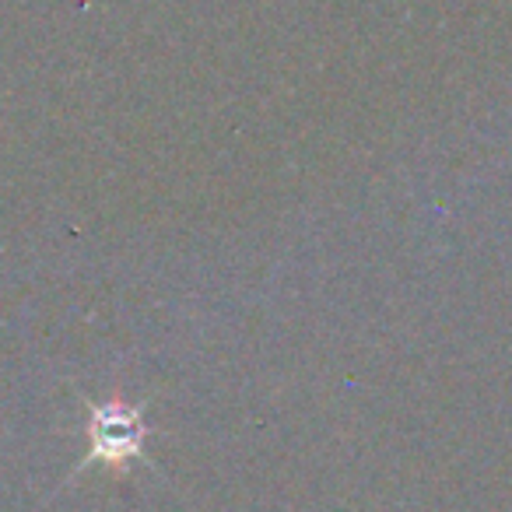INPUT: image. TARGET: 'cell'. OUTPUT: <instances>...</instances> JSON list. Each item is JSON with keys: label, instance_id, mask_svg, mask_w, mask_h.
I'll list each match as a JSON object with an SVG mask.
<instances>
[{"label": "cell", "instance_id": "1", "mask_svg": "<svg viewBox=\"0 0 512 512\" xmlns=\"http://www.w3.org/2000/svg\"><path fill=\"white\" fill-rule=\"evenodd\" d=\"M88 435H92V456H99V460H106V463H123L141 453L144 421L134 407L106 404L92 411V428H88Z\"/></svg>", "mask_w": 512, "mask_h": 512}]
</instances>
